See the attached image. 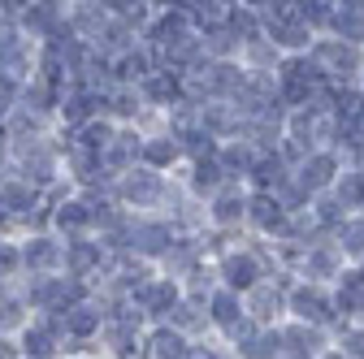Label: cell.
<instances>
[{
	"label": "cell",
	"mask_w": 364,
	"mask_h": 359,
	"mask_svg": "<svg viewBox=\"0 0 364 359\" xmlns=\"http://www.w3.org/2000/svg\"><path fill=\"white\" fill-rule=\"evenodd\" d=\"M287 316H291V321H308V325H321V329H330V333L343 325V311H338V303H334V286L304 282V277L291 282Z\"/></svg>",
	"instance_id": "cell-2"
},
{
	"label": "cell",
	"mask_w": 364,
	"mask_h": 359,
	"mask_svg": "<svg viewBox=\"0 0 364 359\" xmlns=\"http://www.w3.org/2000/svg\"><path fill=\"white\" fill-rule=\"evenodd\" d=\"M355 87H360V92H364V70H360V78H355Z\"/></svg>",
	"instance_id": "cell-44"
},
{
	"label": "cell",
	"mask_w": 364,
	"mask_h": 359,
	"mask_svg": "<svg viewBox=\"0 0 364 359\" xmlns=\"http://www.w3.org/2000/svg\"><path fill=\"white\" fill-rule=\"evenodd\" d=\"M200 43H204V53H208L213 61H239V57H243V39L230 31V22L200 31Z\"/></svg>",
	"instance_id": "cell-27"
},
{
	"label": "cell",
	"mask_w": 364,
	"mask_h": 359,
	"mask_svg": "<svg viewBox=\"0 0 364 359\" xmlns=\"http://www.w3.org/2000/svg\"><path fill=\"white\" fill-rule=\"evenodd\" d=\"M148 100L134 82H117L105 92V117H113L117 126H139V117H148Z\"/></svg>",
	"instance_id": "cell-17"
},
{
	"label": "cell",
	"mask_w": 364,
	"mask_h": 359,
	"mask_svg": "<svg viewBox=\"0 0 364 359\" xmlns=\"http://www.w3.org/2000/svg\"><path fill=\"white\" fill-rule=\"evenodd\" d=\"M264 35H269V43H273V48H278L282 57H299V53H308V48H312V39H316V31H312L299 13L264 18Z\"/></svg>",
	"instance_id": "cell-12"
},
{
	"label": "cell",
	"mask_w": 364,
	"mask_h": 359,
	"mask_svg": "<svg viewBox=\"0 0 364 359\" xmlns=\"http://www.w3.org/2000/svg\"><path fill=\"white\" fill-rule=\"evenodd\" d=\"M230 31L243 39V43H252V39H260L264 35V13L260 9H252V5H230Z\"/></svg>",
	"instance_id": "cell-30"
},
{
	"label": "cell",
	"mask_w": 364,
	"mask_h": 359,
	"mask_svg": "<svg viewBox=\"0 0 364 359\" xmlns=\"http://www.w3.org/2000/svg\"><path fill=\"white\" fill-rule=\"evenodd\" d=\"M334 13H338V0H299V18H304L316 35H326V31H330Z\"/></svg>",
	"instance_id": "cell-33"
},
{
	"label": "cell",
	"mask_w": 364,
	"mask_h": 359,
	"mask_svg": "<svg viewBox=\"0 0 364 359\" xmlns=\"http://www.w3.org/2000/svg\"><path fill=\"white\" fill-rule=\"evenodd\" d=\"M144 139H148V134L139 126H117L113 143L105 148V169H109L113 182H117L122 173H130L134 165H144Z\"/></svg>",
	"instance_id": "cell-11"
},
{
	"label": "cell",
	"mask_w": 364,
	"mask_h": 359,
	"mask_svg": "<svg viewBox=\"0 0 364 359\" xmlns=\"http://www.w3.org/2000/svg\"><path fill=\"white\" fill-rule=\"evenodd\" d=\"M22 104V82L9 78V74H0V126L9 121V113Z\"/></svg>",
	"instance_id": "cell-36"
},
{
	"label": "cell",
	"mask_w": 364,
	"mask_h": 359,
	"mask_svg": "<svg viewBox=\"0 0 364 359\" xmlns=\"http://www.w3.org/2000/svg\"><path fill=\"white\" fill-rule=\"evenodd\" d=\"M105 5H109L113 18H122V22H130V26H139V31H148V22H152V13H156L152 0H105Z\"/></svg>",
	"instance_id": "cell-31"
},
{
	"label": "cell",
	"mask_w": 364,
	"mask_h": 359,
	"mask_svg": "<svg viewBox=\"0 0 364 359\" xmlns=\"http://www.w3.org/2000/svg\"><path fill=\"white\" fill-rule=\"evenodd\" d=\"M308 57H312L316 70H321L330 82H338V87H355V78L364 70V48H360V43L338 39V35H316Z\"/></svg>",
	"instance_id": "cell-3"
},
{
	"label": "cell",
	"mask_w": 364,
	"mask_h": 359,
	"mask_svg": "<svg viewBox=\"0 0 364 359\" xmlns=\"http://www.w3.org/2000/svg\"><path fill=\"white\" fill-rule=\"evenodd\" d=\"M31 5H35V0H0V13H5V18H14V22H22Z\"/></svg>",
	"instance_id": "cell-39"
},
{
	"label": "cell",
	"mask_w": 364,
	"mask_h": 359,
	"mask_svg": "<svg viewBox=\"0 0 364 359\" xmlns=\"http://www.w3.org/2000/svg\"><path fill=\"white\" fill-rule=\"evenodd\" d=\"M191 346H196V342L182 333V329H173L169 321H161V325L148 333V359H187Z\"/></svg>",
	"instance_id": "cell-25"
},
{
	"label": "cell",
	"mask_w": 364,
	"mask_h": 359,
	"mask_svg": "<svg viewBox=\"0 0 364 359\" xmlns=\"http://www.w3.org/2000/svg\"><path fill=\"white\" fill-rule=\"evenodd\" d=\"M334 243L343 247V255L351 260V264H364V212H351L343 226H338V234H334Z\"/></svg>",
	"instance_id": "cell-29"
},
{
	"label": "cell",
	"mask_w": 364,
	"mask_h": 359,
	"mask_svg": "<svg viewBox=\"0 0 364 359\" xmlns=\"http://www.w3.org/2000/svg\"><path fill=\"white\" fill-rule=\"evenodd\" d=\"M57 316L65 321L70 342H91V338H100V333H105V325H109L105 303H100V299H82V303H74L70 311H57Z\"/></svg>",
	"instance_id": "cell-16"
},
{
	"label": "cell",
	"mask_w": 364,
	"mask_h": 359,
	"mask_svg": "<svg viewBox=\"0 0 364 359\" xmlns=\"http://www.w3.org/2000/svg\"><path fill=\"white\" fill-rule=\"evenodd\" d=\"M247 316V303H243V294L239 290H230V286H217L213 294H208V321H213V329H230L235 321H243Z\"/></svg>",
	"instance_id": "cell-24"
},
{
	"label": "cell",
	"mask_w": 364,
	"mask_h": 359,
	"mask_svg": "<svg viewBox=\"0 0 364 359\" xmlns=\"http://www.w3.org/2000/svg\"><path fill=\"white\" fill-rule=\"evenodd\" d=\"M347 264H351V260L343 255V247H338L334 238H316V243H308V251H304V260H299V268H295V277L334 286V282L347 273Z\"/></svg>",
	"instance_id": "cell-5"
},
{
	"label": "cell",
	"mask_w": 364,
	"mask_h": 359,
	"mask_svg": "<svg viewBox=\"0 0 364 359\" xmlns=\"http://www.w3.org/2000/svg\"><path fill=\"white\" fill-rule=\"evenodd\" d=\"M22 260H26V273H65V238L39 230L22 243Z\"/></svg>",
	"instance_id": "cell-13"
},
{
	"label": "cell",
	"mask_w": 364,
	"mask_h": 359,
	"mask_svg": "<svg viewBox=\"0 0 364 359\" xmlns=\"http://www.w3.org/2000/svg\"><path fill=\"white\" fill-rule=\"evenodd\" d=\"M61 26H65V0H35L26 9V18H22V31L31 39H48Z\"/></svg>",
	"instance_id": "cell-21"
},
{
	"label": "cell",
	"mask_w": 364,
	"mask_h": 359,
	"mask_svg": "<svg viewBox=\"0 0 364 359\" xmlns=\"http://www.w3.org/2000/svg\"><path fill=\"white\" fill-rule=\"evenodd\" d=\"M287 221H291V212L282 208V199L278 195H269V191H252V199H247V230L252 234H260V238H282V230H287Z\"/></svg>",
	"instance_id": "cell-10"
},
{
	"label": "cell",
	"mask_w": 364,
	"mask_h": 359,
	"mask_svg": "<svg viewBox=\"0 0 364 359\" xmlns=\"http://www.w3.org/2000/svg\"><path fill=\"white\" fill-rule=\"evenodd\" d=\"M109 18L113 13H109L105 0H65V22H70V31L78 39H96Z\"/></svg>",
	"instance_id": "cell-19"
},
{
	"label": "cell",
	"mask_w": 364,
	"mask_h": 359,
	"mask_svg": "<svg viewBox=\"0 0 364 359\" xmlns=\"http://www.w3.org/2000/svg\"><path fill=\"white\" fill-rule=\"evenodd\" d=\"M18 359H26V355H18Z\"/></svg>",
	"instance_id": "cell-46"
},
{
	"label": "cell",
	"mask_w": 364,
	"mask_h": 359,
	"mask_svg": "<svg viewBox=\"0 0 364 359\" xmlns=\"http://www.w3.org/2000/svg\"><path fill=\"white\" fill-rule=\"evenodd\" d=\"M247 199H252L247 182H230V187H221V191L204 204L208 226H213V230H221V234L243 230V226H247Z\"/></svg>",
	"instance_id": "cell-6"
},
{
	"label": "cell",
	"mask_w": 364,
	"mask_h": 359,
	"mask_svg": "<svg viewBox=\"0 0 364 359\" xmlns=\"http://www.w3.org/2000/svg\"><path fill=\"white\" fill-rule=\"evenodd\" d=\"M144 165H152V169H161V173H169L173 165H187V152H182L178 134L165 130V121H161L156 134H148V139H144Z\"/></svg>",
	"instance_id": "cell-20"
},
{
	"label": "cell",
	"mask_w": 364,
	"mask_h": 359,
	"mask_svg": "<svg viewBox=\"0 0 364 359\" xmlns=\"http://www.w3.org/2000/svg\"><path fill=\"white\" fill-rule=\"evenodd\" d=\"M338 13H355V18H364V0H338Z\"/></svg>",
	"instance_id": "cell-42"
},
{
	"label": "cell",
	"mask_w": 364,
	"mask_h": 359,
	"mask_svg": "<svg viewBox=\"0 0 364 359\" xmlns=\"http://www.w3.org/2000/svg\"><path fill=\"white\" fill-rule=\"evenodd\" d=\"M182 282L178 277H169V273H156L139 294H134V303H139L144 311H148V321H169V311L182 303Z\"/></svg>",
	"instance_id": "cell-14"
},
{
	"label": "cell",
	"mask_w": 364,
	"mask_h": 359,
	"mask_svg": "<svg viewBox=\"0 0 364 359\" xmlns=\"http://www.w3.org/2000/svg\"><path fill=\"white\" fill-rule=\"evenodd\" d=\"M230 5L235 0H191V22H196V31H208V26H221L225 18H230Z\"/></svg>",
	"instance_id": "cell-32"
},
{
	"label": "cell",
	"mask_w": 364,
	"mask_h": 359,
	"mask_svg": "<svg viewBox=\"0 0 364 359\" xmlns=\"http://www.w3.org/2000/svg\"><path fill=\"white\" fill-rule=\"evenodd\" d=\"M273 273H278V260H273L264 247H225L217 255V277H221V286H230L239 294H247L252 286H260Z\"/></svg>",
	"instance_id": "cell-1"
},
{
	"label": "cell",
	"mask_w": 364,
	"mask_h": 359,
	"mask_svg": "<svg viewBox=\"0 0 364 359\" xmlns=\"http://www.w3.org/2000/svg\"><path fill=\"white\" fill-rule=\"evenodd\" d=\"M139 92H144V100H148L152 113H169L178 100H187V78L173 74V70H152L139 82Z\"/></svg>",
	"instance_id": "cell-15"
},
{
	"label": "cell",
	"mask_w": 364,
	"mask_h": 359,
	"mask_svg": "<svg viewBox=\"0 0 364 359\" xmlns=\"http://www.w3.org/2000/svg\"><path fill=\"white\" fill-rule=\"evenodd\" d=\"M191 35H196V22H191L187 9H156L152 22H148V31H144V39L152 43L156 61H161L169 48H178L182 39H191Z\"/></svg>",
	"instance_id": "cell-8"
},
{
	"label": "cell",
	"mask_w": 364,
	"mask_h": 359,
	"mask_svg": "<svg viewBox=\"0 0 364 359\" xmlns=\"http://www.w3.org/2000/svg\"><path fill=\"white\" fill-rule=\"evenodd\" d=\"M48 226L61 234V238H78V234H91L96 230V216H91V195H65L48 208Z\"/></svg>",
	"instance_id": "cell-9"
},
{
	"label": "cell",
	"mask_w": 364,
	"mask_h": 359,
	"mask_svg": "<svg viewBox=\"0 0 364 359\" xmlns=\"http://www.w3.org/2000/svg\"><path fill=\"white\" fill-rule=\"evenodd\" d=\"M26 273V260H22V243H9V238H0V282H9Z\"/></svg>",
	"instance_id": "cell-35"
},
{
	"label": "cell",
	"mask_w": 364,
	"mask_h": 359,
	"mask_svg": "<svg viewBox=\"0 0 364 359\" xmlns=\"http://www.w3.org/2000/svg\"><path fill=\"white\" fill-rule=\"evenodd\" d=\"M230 182H235V177L225 173V165L217 160V152H213V156H196V160H187V187H191L196 199L208 204L221 187H230Z\"/></svg>",
	"instance_id": "cell-18"
},
{
	"label": "cell",
	"mask_w": 364,
	"mask_h": 359,
	"mask_svg": "<svg viewBox=\"0 0 364 359\" xmlns=\"http://www.w3.org/2000/svg\"><path fill=\"white\" fill-rule=\"evenodd\" d=\"M65 359H87V355H65Z\"/></svg>",
	"instance_id": "cell-45"
},
{
	"label": "cell",
	"mask_w": 364,
	"mask_h": 359,
	"mask_svg": "<svg viewBox=\"0 0 364 359\" xmlns=\"http://www.w3.org/2000/svg\"><path fill=\"white\" fill-rule=\"evenodd\" d=\"M139 39H144V31H139V26H130V22H122V18H109V22H105V31L91 39V43H96V53H105L109 61H117V57H122V53H130Z\"/></svg>",
	"instance_id": "cell-22"
},
{
	"label": "cell",
	"mask_w": 364,
	"mask_h": 359,
	"mask_svg": "<svg viewBox=\"0 0 364 359\" xmlns=\"http://www.w3.org/2000/svg\"><path fill=\"white\" fill-rule=\"evenodd\" d=\"M256 156H260V148L247 139V134H239V139H225V143L217 148V160L225 165V173H230L235 182H247V173H252Z\"/></svg>",
	"instance_id": "cell-23"
},
{
	"label": "cell",
	"mask_w": 364,
	"mask_h": 359,
	"mask_svg": "<svg viewBox=\"0 0 364 359\" xmlns=\"http://www.w3.org/2000/svg\"><path fill=\"white\" fill-rule=\"evenodd\" d=\"M252 74H273L278 70V61H282V53L269 43V35H260V39H252V43H243V57H239Z\"/></svg>",
	"instance_id": "cell-28"
},
{
	"label": "cell",
	"mask_w": 364,
	"mask_h": 359,
	"mask_svg": "<svg viewBox=\"0 0 364 359\" xmlns=\"http://www.w3.org/2000/svg\"><path fill=\"white\" fill-rule=\"evenodd\" d=\"M14 221H18V216L9 212V199H5V191H0V234H5V230L14 226Z\"/></svg>",
	"instance_id": "cell-41"
},
{
	"label": "cell",
	"mask_w": 364,
	"mask_h": 359,
	"mask_svg": "<svg viewBox=\"0 0 364 359\" xmlns=\"http://www.w3.org/2000/svg\"><path fill=\"white\" fill-rule=\"evenodd\" d=\"M169 325H173V329H182V333L196 342L204 329H213V321H208V299H191V294H182V303L169 311Z\"/></svg>",
	"instance_id": "cell-26"
},
{
	"label": "cell",
	"mask_w": 364,
	"mask_h": 359,
	"mask_svg": "<svg viewBox=\"0 0 364 359\" xmlns=\"http://www.w3.org/2000/svg\"><path fill=\"white\" fill-rule=\"evenodd\" d=\"M235 5H252V9H264L269 0H235Z\"/></svg>",
	"instance_id": "cell-43"
},
{
	"label": "cell",
	"mask_w": 364,
	"mask_h": 359,
	"mask_svg": "<svg viewBox=\"0 0 364 359\" xmlns=\"http://www.w3.org/2000/svg\"><path fill=\"white\" fill-rule=\"evenodd\" d=\"M14 169V143L5 139V134H0V177H5Z\"/></svg>",
	"instance_id": "cell-40"
},
{
	"label": "cell",
	"mask_w": 364,
	"mask_h": 359,
	"mask_svg": "<svg viewBox=\"0 0 364 359\" xmlns=\"http://www.w3.org/2000/svg\"><path fill=\"white\" fill-rule=\"evenodd\" d=\"M113 195L126 208H161L169 199V177L152 165H134L130 173H122L113 182Z\"/></svg>",
	"instance_id": "cell-4"
},
{
	"label": "cell",
	"mask_w": 364,
	"mask_h": 359,
	"mask_svg": "<svg viewBox=\"0 0 364 359\" xmlns=\"http://www.w3.org/2000/svg\"><path fill=\"white\" fill-rule=\"evenodd\" d=\"M191 359H235V346H208V342H200V346H191Z\"/></svg>",
	"instance_id": "cell-38"
},
{
	"label": "cell",
	"mask_w": 364,
	"mask_h": 359,
	"mask_svg": "<svg viewBox=\"0 0 364 359\" xmlns=\"http://www.w3.org/2000/svg\"><path fill=\"white\" fill-rule=\"evenodd\" d=\"M347 169V160H343V152H334V148H316V152H308L299 165H295V177L312 191V195H326V191H334V182H338V173Z\"/></svg>",
	"instance_id": "cell-7"
},
{
	"label": "cell",
	"mask_w": 364,
	"mask_h": 359,
	"mask_svg": "<svg viewBox=\"0 0 364 359\" xmlns=\"http://www.w3.org/2000/svg\"><path fill=\"white\" fill-rule=\"evenodd\" d=\"M334 333H338L334 346H338L347 359H364V321H343Z\"/></svg>",
	"instance_id": "cell-34"
},
{
	"label": "cell",
	"mask_w": 364,
	"mask_h": 359,
	"mask_svg": "<svg viewBox=\"0 0 364 359\" xmlns=\"http://www.w3.org/2000/svg\"><path fill=\"white\" fill-rule=\"evenodd\" d=\"M18 39H22V22H14V18L0 13V53H5L9 43H18Z\"/></svg>",
	"instance_id": "cell-37"
}]
</instances>
